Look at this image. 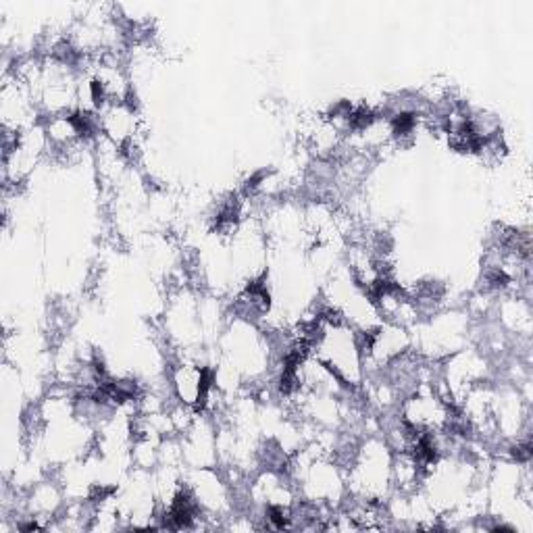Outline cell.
Returning <instances> with one entry per match:
<instances>
[{
	"mask_svg": "<svg viewBox=\"0 0 533 533\" xmlns=\"http://www.w3.org/2000/svg\"><path fill=\"white\" fill-rule=\"evenodd\" d=\"M269 521H271L277 529H283V527H286V519H283V513H281L279 508H275V506L269 508Z\"/></svg>",
	"mask_w": 533,
	"mask_h": 533,
	"instance_id": "obj_6",
	"label": "cell"
},
{
	"mask_svg": "<svg viewBox=\"0 0 533 533\" xmlns=\"http://www.w3.org/2000/svg\"><path fill=\"white\" fill-rule=\"evenodd\" d=\"M21 529H23V531H32V529H38V525L32 523V525H25V527H21Z\"/></svg>",
	"mask_w": 533,
	"mask_h": 533,
	"instance_id": "obj_9",
	"label": "cell"
},
{
	"mask_svg": "<svg viewBox=\"0 0 533 533\" xmlns=\"http://www.w3.org/2000/svg\"><path fill=\"white\" fill-rule=\"evenodd\" d=\"M515 456L519 458V461H527V458L531 456V450H529V446H523V448H516V452H515Z\"/></svg>",
	"mask_w": 533,
	"mask_h": 533,
	"instance_id": "obj_8",
	"label": "cell"
},
{
	"mask_svg": "<svg viewBox=\"0 0 533 533\" xmlns=\"http://www.w3.org/2000/svg\"><path fill=\"white\" fill-rule=\"evenodd\" d=\"M350 123H352L354 127L362 129V127H367V125H371V123H373V113H369V111H359V113H354L352 117H350Z\"/></svg>",
	"mask_w": 533,
	"mask_h": 533,
	"instance_id": "obj_5",
	"label": "cell"
},
{
	"mask_svg": "<svg viewBox=\"0 0 533 533\" xmlns=\"http://www.w3.org/2000/svg\"><path fill=\"white\" fill-rule=\"evenodd\" d=\"M413 125H414V115H411V113H402V115H398L396 119L392 121L394 134H398V136L408 134V131L413 129Z\"/></svg>",
	"mask_w": 533,
	"mask_h": 533,
	"instance_id": "obj_3",
	"label": "cell"
},
{
	"mask_svg": "<svg viewBox=\"0 0 533 533\" xmlns=\"http://www.w3.org/2000/svg\"><path fill=\"white\" fill-rule=\"evenodd\" d=\"M171 521H173V527H188L192 523V506H189V500L186 494H179L175 498L171 508Z\"/></svg>",
	"mask_w": 533,
	"mask_h": 533,
	"instance_id": "obj_1",
	"label": "cell"
},
{
	"mask_svg": "<svg viewBox=\"0 0 533 533\" xmlns=\"http://www.w3.org/2000/svg\"><path fill=\"white\" fill-rule=\"evenodd\" d=\"M210 381H213V373L208 369H202L200 371V381H198V396H196V411H200L206 402V394H208V388H210Z\"/></svg>",
	"mask_w": 533,
	"mask_h": 533,
	"instance_id": "obj_2",
	"label": "cell"
},
{
	"mask_svg": "<svg viewBox=\"0 0 533 533\" xmlns=\"http://www.w3.org/2000/svg\"><path fill=\"white\" fill-rule=\"evenodd\" d=\"M92 98L96 104H100L104 100V90H102V84L100 82H92Z\"/></svg>",
	"mask_w": 533,
	"mask_h": 533,
	"instance_id": "obj_7",
	"label": "cell"
},
{
	"mask_svg": "<svg viewBox=\"0 0 533 533\" xmlns=\"http://www.w3.org/2000/svg\"><path fill=\"white\" fill-rule=\"evenodd\" d=\"M494 531H513V529H510V527H496Z\"/></svg>",
	"mask_w": 533,
	"mask_h": 533,
	"instance_id": "obj_10",
	"label": "cell"
},
{
	"mask_svg": "<svg viewBox=\"0 0 533 533\" xmlns=\"http://www.w3.org/2000/svg\"><path fill=\"white\" fill-rule=\"evenodd\" d=\"M69 123L73 127H75L77 134H82V136H87L90 134V117H87L86 113H75V115H71L69 117Z\"/></svg>",
	"mask_w": 533,
	"mask_h": 533,
	"instance_id": "obj_4",
	"label": "cell"
}]
</instances>
